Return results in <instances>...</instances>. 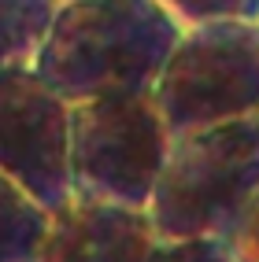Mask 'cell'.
Instances as JSON below:
<instances>
[{
  "mask_svg": "<svg viewBox=\"0 0 259 262\" xmlns=\"http://www.w3.org/2000/svg\"><path fill=\"white\" fill-rule=\"evenodd\" d=\"M59 11V0H0V71H26Z\"/></svg>",
  "mask_w": 259,
  "mask_h": 262,
  "instance_id": "7",
  "label": "cell"
},
{
  "mask_svg": "<svg viewBox=\"0 0 259 262\" xmlns=\"http://www.w3.org/2000/svg\"><path fill=\"white\" fill-rule=\"evenodd\" d=\"M160 240L145 207H126L74 192L48 211L37 262H145Z\"/></svg>",
  "mask_w": 259,
  "mask_h": 262,
  "instance_id": "6",
  "label": "cell"
},
{
  "mask_svg": "<svg viewBox=\"0 0 259 262\" xmlns=\"http://www.w3.org/2000/svg\"><path fill=\"white\" fill-rule=\"evenodd\" d=\"M182 30L160 0H59L33 71L67 103L145 93L155 85Z\"/></svg>",
  "mask_w": 259,
  "mask_h": 262,
  "instance_id": "1",
  "label": "cell"
},
{
  "mask_svg": "<svg viewBox=\"0 0 259 262\" xmlns=\"http://www.w3.org/2000/svg\"><path fill=\"white\" fill-rule=\"evenodd\" d=\"M152 96L170 137L259 115V19L185 26Z\"/></svg>",
  "mask_w": 259,
  "mask_h": 262,
  "instance_id": "3",
  "label": "cell"
},
{
  "mask_svg": "<svg viewBox=\"0 0 259 262\" xmlns=\"http://www.w3.org/2000/svg\"><path fill=\"white\" fill-rule=\"evenodd\" d=\"M255 122H259V115H255Z\"/></svg>",
  "mask_w": 259,
  "mask_h": 262,
  "instance_id": "12",
  "label": "cell"
},
{
  "mask_svg": "<svg viewBox=\"0 0 259 262\" xmlns=\"http://www.w3.org/2000/svg\"><path fill=\"white\" fill-rule=\"evenodd\" d=\"M259 185V122L178 133L148 200L155 236H222Z\"/></svg>",
  "mask_w": 259,
  "mask_h": 262,
  "instance_id": "2",
  "label": "cell"
},
{
  "mask_svg": "<svg viewBox=\"0 0 259 262\" xmlns=\"http://www.w3.org/2000/svg\"><path fill=\"white\" fill-rule=\"evenodd\" d=\"M145 262H237L222 236H160Z\"/></svg>",
  "mask_w": 259,
  "mask_h": 262,
  "instance_id": "9",
  "label": "cell"
},
{
  "mask_svg": "<svg viewBox=\"0 0 259 262\" xmlns=\"http://www.w3.org/2000/svg\"><path fill=\"white\" fill-rule=\"evenodd\" d=\"M226 244H230V251L237 255V262H259V185L248 196L245 211L237 214L233 229L226 233Z\"/></svg>",
  "mask_w": 259,
  "mask_h": 262,
  "instance_id": "11",
  "label": "cell"
},
{
  "mask_svg": "<svg viewBox=\"0 0 259 262\" xmlns=\"http://www.w3.org/2000/svg\"><path fill=\"white\" fill-rule=\"evenodd\" d=\"M48 229V207L0 173V262H37Z\"/></svg>",
  "mask_w": 259,
  "mask_h": 262,
  "instance_id": "8",
  "label": "cell"
},
{
  "mask_svg": "<svg viewBox=\"0 0 259 262\" xmlns=\"http://www.w3.org/2000/svg\"><path fill=\"white\" fill-rule=\"evenodd\" d=\"M0 173L48 211L74 196L71 103L26 71H0Z\"/></svg>",
  "mask_w": 259,
  "mask_h": 262,
  "instance_id": "5",
  "label": "cell"
},
{
  "mask_svg": "<svg viewBox=\"0 0 259 262\" xmlns=\"http://www.w3.org/2000/svg\"><path fill=\"white\" fill-rule=\"evenodd\" d=\"M170 141L152 89L71 103L74 192L148 211Z\"/></svg>",
  "mask_w": 259,
  "mask_h": 262,
  "instance_id": "4",
  "label": "cell"
},
{
  "mask_svg": "<svg viewBox=\"0 0 259 262\" xmlns=\"http://www.w3.org/2000/svg\"><path fill=\"white\" fill-rule=\"evenodd\" d=\"M182 26L218 19H259V0H160Z\"/></svg>",
  "mask_w": 259,
  "mask_h": 262,
  "instance_id": "10",
  "label": "cell"
}]
</instances>
